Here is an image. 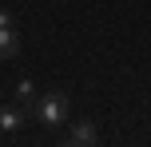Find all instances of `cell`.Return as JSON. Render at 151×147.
Here are the masks:
<instances>
[{
  "mask_svg": "<svg viewBox=\"0 0 151 147\" xmlns=\"http://www.w3.org/2000/svg\"><path fill=\"white\" fill-rule=\"evenodd\" d=\"M72 111V100L64 92H48V95H36V103L28 108V115H36L40 123H64Z\"/></svg>",
  "mask_w": 151,
  "mask_h": 147,
  "instance_id": "obj_1",
  "label": "cell"
},
{
  "mask_svg": "<svg viewBox=\"0 0 151 147\" xmlns=\"http://www.w3.org/2000/svg\"><path fill=\"white\" fill-rule=\"evenodd\" d=\"M68 147H96V123H91V119L76 123V127H72V139H68Z\"/></svg>",
  "mask_w": 151,
  "mask_h": 147,
  "instance_id": "obj_2",
  "label": "cell"
},
{
  "mask_svg": "<svg viewBox=\"0 0 151 147\" xmlns=\"http://www.w3.org/2000/svg\"><path fill=\"white\" fill-rule=\"evenodd\" d=\"M16 52H20V36H16V28H0V60H12Z\"/></svg>",
  "mask_w": 151,
  "mask_h": 147,
  "instance_id": "obj_3",
  "label": "cell"
},
{
  "mask_svg": "<svg viewBox=\"0 0 151 147\" xmlns=\"http://www.w3.org/2000/svg\"><path fill=\"white\" fill-rule=\"evenodd\" d=\"M20 119H24V108H4L0 111V131H16Z\"/></svg>",
  "mask_w": 151,
  "mask_h": 147,
  "instance_id": "obj_4",
  "label": "cell"
},
{
  "mask_svg": "<svg viewBox=\"0 0 151 147\" xmlns=\"http://www.w3.org/2000/svg\"><path fill=\"white\" fill-rule=\"evenodd\" d=\"M16 100L24 103V111L36 103V87H32V80H20V84H16Z\"/></svg>",
  "mask_w": 151,
  "mask_h": 147,
  "instance_id": "obj_5",
  "label": "cell"
},
{
  "mask_svg": "<svg viewBox=\"0 0 151 147\" xmlns=\"http://www.w3.org/2000/svg\"><path fill=\"white\" fill-rule=\"evenodd\" d=\"M0 28H12V12L8 8H0Z\"/></svg>",
  "mask_w": 151,
  "mask_h": 147,
  "instance_id": "obj_6",
  "label": "cell"
}]
</instances>
